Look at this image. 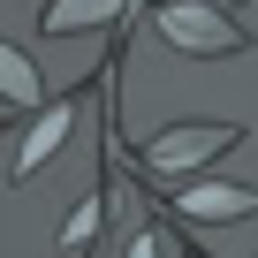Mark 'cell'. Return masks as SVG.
Returning a JSON list of instances; mask_svg holds the SVG:
<instances>
[{
    "instance_id": "52a82bcc",
    "label": "cell",
    "mask_w": 258,
    "mask_h": 258,
    "mask_svg": "<svg viewBox=\"0 0 258 258\" xmlns=\"http://www.w3.org/2000/svg\"><path fill=\"white\" fill-rule=\"evenodd\" d=\"M129 258H160V235H137V243H129Z\"/></svg>"
},
{
    "instance_id": "3957f363",
    "label": "cell",
    "mask_w": 258,
    "mask_h": 258,
    "mask_svg": "<svg viewBox=\"0 0 258 258\" xmlns=\"http://www.w3.org/2000/svg\"><path fill=\"white\" fill-rule=\"evenodd\" d=\"M182 213L190 220H258V190L250 182H190Z\"/></svg>"
},
{
    "instance_id": "277c9868",
    "label": "cell",
    "mask_w": 258,
    "mask_h": 258,
    "mask_svg": "<svg viewBox=\"0 0 258 258\" xmlns=\"http://www.w3.org/2000/svg\"><path fill=\"white\" fill-rule=\"evenodd\" d=\"M129 0H46V31L61 38V31H91V23H106V16H121Z\"/></svg>"
},
{
    "instance_id": "7a4b0ae2",
    "label": "cell",
    "mask_w": 258,
    "mask_h": 258,
    "mask_svg": "<svg viewBox=\"0 0 258 258\" xmlns=\"http://www.w3.org/2000/svg\"><path fill=\"white\" fill-rule=\"evenodd\" d=\"M243 137L235 121H175V129H160V137L145 145V167L152 175H190V167H205L213 152H228Z\"/></svg>"
},
{
    "instance_id": "6da1fadb",
    "label": "cell",
    "mask_w": 258,
    "mask_h": 258,
    "mask_svg": "<svg viewBox=\"0 0 258 258\" xmlns=\"http://www.w3.org/2000/svg\"><path fill=\"white\" fill-rule=\"evenodd\" d=\"M160 31H167V46H175V53H205V61H220V53H243V46H250V31H235L220 8H205V0H175V8H160Z\"/></svg>"
},
{
    "instance_id": "8992f818",
    "label": "cell",
    "mask_w": 258,
    "mask_h": 258,
    "mask_svg": "<svg viewBox=\"0 0 258 258\" xmlns=\"http://www.w3.org/2000/svg\"><path fill=\"white\" fill-rule=\"evenodd\" d=\"M0 84H8V106H38V99H46V91H38V69H31L23 46H0Z\"/></svg>"
},
{
    "instance_id": "5b68a950",
    "label": "cell",
    "mask_w": 258,
    "mask_h": 258,
    "mask_svg": "<svg viewBox=\"0 0 258 258\" xmlns=\"http://www.w3.org/2000/svg\"><path fill=\"white\" fill-rule=\"evenodd\" d=\"M61 137H69V106H53V114H38V129H31V137H23V152H16V175H31V167H46Z\"/></svg>"
}]
</instances>
